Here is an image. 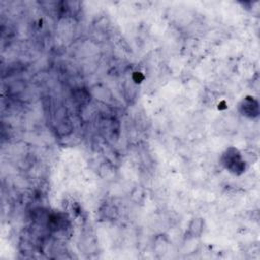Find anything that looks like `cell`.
<instances>
[{"label":"cell","instance_id":"obj_1","mask_svg":"<svg viewBox=\"0 0 260 260\" xmlns=\"http://www.w3.org/2000/svg\"><path fill=\"white\" fill-rule=\"evenodd\" d=\"M221 164L231 173L239 175L245 170V161L241 153L234 147L228 148L221 155Z\"/></svg>","mask_w":260,"mask_h":260},{"label":"cell","instance_id":"obj_2","mask_svg":"<svg viewBox=\"0 0 260 260\" xmlns=\"http://www.w3.org/2000/svg\"><path fill=\"white\" fill-rule=\"evenodd\" d=\"M240 112L242 115L248 117V118H254L258 116V103L252 99L251 96L245 98L239 105Z\"/></svg>","mask_w":260,"mask_h":260}]
</instances>
